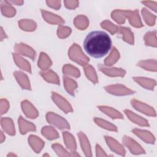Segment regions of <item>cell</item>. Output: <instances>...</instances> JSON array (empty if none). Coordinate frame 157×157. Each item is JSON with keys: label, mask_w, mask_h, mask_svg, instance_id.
<instances>
[{"label": "cell", "mask_w": 157, "mask_h": 157, "mask_svg": "<svg viewBox=\"0 0 157 157\" xmlns=\"http://www.w3.org/2000/svg\"><path fill=\"white\" fill-rule=\"evenodd\" d=\"M13 58L15 63L20 68L29 73H31V66L27 60L22 58L17 53H13Z\"/></svg>", "instance_id": "obj_22"}, {"label": "cell", "mask_w": 157, "mask_h": 157, "mask_svg": "<svg viewBox=\"0 0 157 157\" xmlns=\"http://www.w3.org/2000/svg\"><path fill=\"white\" fill-rule=\"evenodd\" d=\"M13 75L15 77L18 84L26 90H31L30 82L28 76L21 71H15L13 72Z\"/></svg>", "instance_id": "obj_15"}, {"label": "cell", "mask_w": 157, "mask_h": 157, "mask_svg": "<svg viewBox=\"0 0 157 157\" xmlns=\"http://www.w3.org/2000/svg\"><path fill=\"white\" fill-rule=\"evenodd\" d=\"M124 113L128 118L132 122L139 124L141 126H149L148 122L145 118L136 115L129 110H124Z\"/></svg>", "instance_id": "obj_17"}, {"label": "cell", "mask_w": 157, "mask_h": 157, "mask_svg": "<svg viewBox=\"0 0 157 157\" xmlns=\"http://www.w3.org/2000/svg\"><path fill=\"white\" fill-rule=\"evenodd\" d=\"M14 50L17 54L29 57L32 59H34L36 56V52L29 46L25 44H17L14 46Z\"/></svg>", "instance_id": "obj_9"}, {"label": "cell", "mask_w": 157, "mask_h": 157, "mask_svg": "<svg viewBox=\"0 0 157 157\" xmlns=\"http://www.w3.org/2000/svg\"><path fill=\"white\" fill-rule=\"evenodd\" d=\"M101 26L102 28L106 29L112 34H114L118 32L119 26H116L115 25L113 24L111 21L109 20H104L101 23Z\"/></svg>", "instance_id": "obj_40"}, {"label": "cell", "mask_w": 157, "mask_h": 157, "mask_svg": "<svg viewBox=\"0 0 157 157\" xmlns=\"http://www.w3.org/2000/svg\"><path fill=\"white\" fill-rule=\"evenodd\" d=\"M118 32L122 34L123 39L125 42L129 43L131 45H133L134 43V36L133 33L131 29L128 28L119 26Z\"/></svg>", "instance_id": "obj_27"}, {"label": "cell", "mask_w": 157, "mask_h": 157, "mask_svg": "<svg viewBox=\"0 0 157 157\" xmlns=\"http://www.w3.org/2000/svg\"><path fill=\"white\" fill-rule=\"evenodd\" d=\"M63 81L66 90L67 91L69 94H70L72 96H74V91L77 87V82L74 80L67 77H64Z\"/></svg>", "instance_id": "obj_30"}, {"label": "cell", "mask_w": 157, "mask_h": 157, "mask_svg": "<svg viewBox=\"0 0 157 157\" xmlns=\"http://www.w3.org/2000/svg\"><path fill=\"white\" fill-rule=\"evenodd\" d=\"M120 58V53L115 47L113 48L109 56L104 60V64L106 66H112L115 64Z\"/></svg>", "instance_id": "obj_35"}, {"label": "cell", "mask_w": 157, "mask_h": 157, "mask_svg": "<svg viewBox=\"0 0 157 157\" xmlns=\"http://www.w3.org/2000/svg\"><path fill=\"white\" fill-rule=\"evenodd\" d=\"M78 136L79 137V140L80 142V145L82 148L83 151L84 152L85 156H91V150L90 145L89 143V140L85 134L82 132H80L78 133Z\"/></svg>", "instance_id": "obj_20"}, {"label": "cell", "mask_w": 157, "mask_h": 157, "mask_svg": "<svg viewBox=\"0 0 157 157\" xmlns=\"http://www.w3.org/2000/svg\"><path fill=\"white\" fill-rule=\"evenodd\" d=\"M52 148L55 151L56 154L59 156H71L63 147L61 145L58 144H54L52 145Z\"/></svg>", "instance_id": "obj_42"}, {"label": "cell", "mask_w": 157, "mask_h": 157, "mask_svg": "<svg viewBox=\"0 0 157 157\" xmlns=\"http://www.w3.org/2000/svg\"><path fill=\"white\" fill-rule=\"evenodd\" d=\"M19 27L26 31H34L37 27V24L35 21L32 20L23 19L18 21Z\"/></svg>", "instance_id": "obj_29"}, {"label": "cell", "mask_w": 157, "mask_h": 157, "mask_svg": "<svg viewBox=\"0 0 157 157\" xmlns=\"http://www.w3.org/2000/svg\"><path fill=\"white\" fill-rule=\"evenodd\" d=\"M94 122L99 126H101V128L105 129L107 130H109V131H115L117 132V128L115 125L112 124L111 123L105 120H102L101 118H94Z\"/></svg>", "instance_id": "obj_36"}, {"label": "cell", "mask_w": 157, "mask_h": 157, "mask_svg": "<svg viewBox=\"0 0 157 157\" xmlns=\"http://www.w3.org/2000/svg\"><path fill=\"white\" fill-rule=\"evenodd\" d=\"M46 118L49 123L55 126L59 129L70 128L68 122L64 118L53 112H48L46 115Z\"/></svg>", "instance_id": "obj_4"}, {"label": "cell", "mask_w": 157, "mask_h": 157, "mask_svg": "<svg viewBox=\"0 0 157 157\" xmlns=\"http://www.w3.org/2000/svg\"><path fill=\"white\" fill-rule=\"evenodd\" d=\"M41 13L44 19L48 23L53 25H62L64 23V20L61 17L52 12L41 9Z\"/></svg>", "instance_id": "obj_13"}, {"label": "cell", "mask_w": 157, "mask_h": 157, "mask_svg": "<svg viewBox=\"0 0 157 157\" xmlns=\"http://www.w3.org/2000/svg\"><path fill=\"white\" fill-rule=\"evenodd\" d=\"M29 144L36 153H39L44 146V141L37 136L31 135L28 138Z\"/></svg>", "instance_id": "obj_18"}, {"label": "cell", "mask_w": 157, "mask_h": 157, "mask_svg": "<svg viewBox=\"0 0 157 157\" xmlns=\"http://www.w3.org/2000/svg\"><path fill=\"white\" fill-rule=\"evenodd\" d=\"M42 134L49 140L56 139L59 137L58 132L51 126H45L42 129Z\"/></svg>", "instance_id": "obj_33"}, {"label": "cell", "mask_w": 157, "mask_h": 157, "mask_svg": "<svg viewBox=\"0 0 157 157\" xmlns=\"http://www.w3.org/2000/svg\"><path fill=\"white\" fill-rule=\"evenodd\" d=\"M112 18L118 23L123 24L125 21L126 18H129L131 25L136 28H140L143 26V23L139 15L138 10L134 11L115 10L112 12Z\"/></svg>", "instance_id": "obj_2"}, {"label": "cell", "mask_w": 157, "mask_h": 157, "mask_svg": "<svg viewBox=\"0 0 157 157\" xmlns=\"http://www.w3.org/2000/svg\"><path fill=\"white\" fill-rule=\"evenodd\" d=\"M1 124L3 130L9 135L15 134V130L13 122L10 118H1Z\"/></svg>", "instance_id": "obj_21"}, {"label": "cell", "mask_w": 157, "mask_h": 157, "mask_svg": "<svg viewBox=\"0 0 157 157\" xmlns=\"http://www.w3.org/2000/svg\"><path fill=\"white\" fill-rule=\"evenodd\" d=\"M131 105L134 107L135 109L151 117L156 116V112L154 109L144 102H140L136 99H132L131 101Z\"/></svg>", "instance_id": "obj_8"}, {"label": "cell", "mask_w": 157, "mask_h": 157, "mask_svg": "<svg viewBox=\"0 0 157 157\" xmlns=\"http://www.w3.org/2000/svg\"><path fill=\"white\" fill-rule=\"evenodd\" d=\"M144 40L146 45L156 47V31H149L144 36Z\"/></svg>", "instance_id": "obj_39"}, {"label": "cell", "mask_w": 157, "mask_h": 157, "mask_svg": "<svg viewBox=\"0 0 157 157\" xmlns=\"http://www.w3.org/2000/svg\"><path fill=\"white\" fill-rule=\"evenodd\" d=\"M63 72L64 75H70L78 78L80 75V72L79 70L71 64H66L63 67Z\"/></svg>", "instance_id": "obj_37"}, {"label": "cell", "mask_w": 157, "mask_h": 157, "mask_svg": "<svg viewBox=\"0 0 157 157\" xmlns=\"http://www.w3.org/2000/svg\"><path fill=\"white\" fill-rule=\"evenodd\" d=\"M64 4L66 8L69 9H74L78 7L79 4V2L78 1L72 0V1H64Z\"/></svg>", "instance_id": "obj_43"}, {"label": "cell", "mask_w": 157, "mask_h": 157, "mask_svg": "<svg viewBox=\"0 0 157 157\" xmlns=\"http://www.w3.org/2000/svg\"><path fill=\"white\" fill-rule=\"evenodd\" d=\"M71 33V29L67 26H59L58 28L57 35L61 39H64L68 37Z\"/></svg>", "instance_id": "obj_41"}, {"label": "cell", "mask_w": 157, "mask_h": 157, "mask_svg": "<svg viewBox=\"0 0 157 157\" xmlns=\"http://www.w3.org/2000/svg\"><path fill=\"white\" fill-rule=\"evenodd\" d=\"M52 62L49 56L45 53L41 52L38 60V66L42 70L48 69L52 65Z\"/></svg>", "instance_id": "obj_28"}, {"label": "cell", "mask_w": 157, "mask_h": 157, "mask_svg": "<svg viewBox=\"0 0 157 157\" xmlns=\"http://www.w3.org/2000/svg\"><path fill=\"white\" fill-rule=\"evenodd\" d=\"M74 23L77 28L80 30H84L88 27L89 24V21L86 17L80 15L77 16L75 18L74 20Z\"/></svg>", "instance_id": "obj_32"}, {"label": "cell", "mask_w": 157, "mask_h": 157, "mask_svg": "<svg viewBox=\"0 0 157 157\" xmlns=\"http://www.w3.org/2000/svg\"><path fill=\"white\" fill-rule=\"evenodd\" d=\"M52 98L53 101L55 102L58 107H59V109H61L66 113L73 111L72 108L69 102L61 95L57 94L55 92H52Z\"/></svg>", "instance_id": "obj_7"}, {"label": "cell", "mask_w": 157, "mask_h": 157, "mask_svg": "<svg viewBox=\"0 0 157 157\" xmlns=\"http://www.w3.org/2000/svg\"><path fill=\"white\" fill-rule=\"evenodd\" d=\"M104 88L108 93L116 96L130 95L135 93V91L130 90L129 88L121 84L109 85L105 86Z\"/></svg>", "instance_id": "obj_5"}, {"label": "cell", "mask_w": 157, "mask_h": 157, "mask_svg": "<svg viewBox=\"0 0 157 157\" xmlns=\"http://www.w3.org/2000/svg\"><path fill=\"white\" fill-rule=\"evenodd\" d=\"M0 105H1V114L3 115L4 113H6L7 111L9 109V102L4 99H1L0 102Z\"/></svg>", "instance_id": "obj_44"}, {"label": "cell", "mask_w": 157, "mask_h": 157, "mask_svg": "<svg viewBox=\"0 0 157 157\" xmlns=\"http://www.w3.org/2000/svg\"><path fill=\"white\" fill-rule=\"evenodd\" d=\"M8 2L12 5H17V6H21L23 4V1L21 0H13V1H7Z\"/></svg>", "instance_id": "obj_48"}, {"label": "cell", "mask_w": 157, "mask_h": 157, "mask_svg": "<svg viewBox=\"0 0 157 157\" xmlns=\"http://www.w3.org/2000/svg\"><path fill=\"white\" fill-rule=\"evenodd\" d=\"M105 140L112 151L121 156H125L126 151L124 147L115 139L109 136H105Z\"/></svg>", "instance_id": "obj_11"}, {"label": "cell", "mask_w": 157, "mask_h": 157, "mask_svg": "<svg viewBox=\"0 0 157 157\" xmlns=\"http://www.w3.org/2000/svg\"><path fill=\"white\" fill-rule=\"evenodd\" d=\"M7 156H16L17 155H15V154H13V153H9V154H8Z\"/></svg>", "instance_id": "obj_51"}, {"label": "cell", "mask_w": 157, "mask_h": 157, "mask_svg": "<svg viewBox=\"0 0 157 157\" xmlns=\"http://www.w3.org/2000/svg\"><path fill=\"white\" fill-rule=\"evenodd\" d=\"M1 9L2 13L7 17H12L16 13L15 8L8 2L7 1H2L1 2Z\"/></svg>", "instance_id": "obj_24"}, {"label": "cell", "mask_w": 157, "mask_h": 157, "mask_svg": "<svg viewBox=\"0 0 157 157\" xmlns=\"http://www.w3.org/2000/svg\"><path fill=\"white\" fill-rule=\"evenodd\" d=\"M132 131L134 134H135L146 143L154 144L155 141V138L154 136L148 131L141 130L139 129H134Z\"/></svg>", "instance_id": "obj_14"}, {"label": "cell", "mask_w": 157, "mask_h": 157, "mask_svg": "<svg viewBox=\"0 0 157 157\" xmlns=\"http://www.w3.org/2000/svg\"><path fill=\"white\" fill-rule=\"evenodd\" d=\"M98 107L101 111H102L105 114L109 116L110 118L113 119L123 118V115L120 112H118V110H115L113 108L105 106V105H101V106H98Z\"/></svg>", "instance_id": "obj_23"}, {"label": "cell", "mask_w": 157, "mask_h": 157, "mask_svg": "<svg viewBox=\"0 0 157 157\" xmlns=\"http://www.w3.org/2000/svg\"><path fill=\"white\" fill-rule=\"evenodd\" d=\"M50 156V155H47V154H45V155H44V156Z\"/></svg>", "instance_id": "obj_52"}, {"label": "cell", "mask_w": 157, "mask_h": 157, "mask_svg": "<svg viewBox=\"0 0 157 157\" xmlns=\"http://www.w3.org/2000/svg\"><path fill=\"white\" fill-rule=\"evenodd\" d=\"M141 2L142 4H144V5H145L146 6L148 7L151 10H153L155 12H156V9H157V2H156L146 1H142Z\"/></svg>", "instance_id": "obj_46"}, {"label": "cell", "mask_w": 157, "mask_h": 157, "mask_svg": "<svg viewBox=\"0 0 157 157\" xmlns=\"http://www.w3.org/2000/svg\"><path fill=\"white\" fill-rule=\"evenodd\" d=\"M63 139L66 147L69 150H70L71 152L75 151L77 148V145H76L75 139L74 138L73 136L67 131L63 132Z\"/></svg>", "instance_id": "obj_25"}, {"label": "cell", "mask_w": 157, "mask_h": 157, "mask_svg": "<svg viewBox=\"0 0 157 157\" xmlns=\"http://www.w3.org/2000/svg\"><path fill=\"white\" fill-rule=\"evenodd\" d=\"M96 156H107L104 151L102 149V148L100 147L99 145L97 144L96 146Z\"/></svg>", "instance_id": "obj_47"}, {"label": "cell", "mask_w": 157, "mask_h": 157, "mask_svg": "<svg viewBox=\"0 0 157 157\" xmlns=\"http://www.w3.org/2000/svg\"><path fill=\"white\" fill-rule=\"evenodd\" d=\"M40 75L47 82L55 83V84H59V77L57 74L52 70H48L47 71H42L40 72Z\"/></svg>", "instance_id": "obj_26"}, {"label": "cell", "mask_w": 157, "mask_h": 157, "mask_svg": "<svg viewBox=\"0 0 157 157\" xmlns=\"http://www.w3.org/2000/svg\"><path fill=\"white\" fill-rule=\"evenodd\" d=\"M68 55L71 60L82 66L86 65L90 61L89 58L84 54L80 46L76 44H74L70 47Z\"/></svg>", "instance_id": "obj_3"}, {"label": "cell", "mask_w": 157, "mask_h": 157, "mask_svg": "<svg viewBox=\"0 0 157 157\" xmlns=\"http://www.w3.org/2000/svg\"><path fill=\"white\" fill-rule=\"evenodd\" d=\"M137 65L144 69L156 72L157 70L156 67V59H148V60H142L137 63Z\"/></svg>", "instance_id": "obj_31"}, {"label": "cell", "mask_w": 157, "mask_h": 157, "mask_svg": "<svg viewBox=\"0 0 157 157\" xmlns=\"http://www.w3.org/2000/svg\"><path fill=\"white\" fill-rule=\"evenodd\" d=\"M47 4L48 6L55 9L56 10H58L61 7V1H46Z\"/></svg>", "instance_id": "obj_45"}, {"label": "cell", "mask_w": 157, "mask_h": 157, "mask_svg": "<svg viewBox=\"0 0 157 157\" xmlns=\"http://www.w3.org/2000/svg\"><path fill=\"white\" fill-rule=\"evenodd\" d=\"M83 69H84L85 75L88 78V79H89L90 81H91L94 83H98V76L93 66L90 64H86L84 66Z\"/></svg>", "instance_id": "obj_34"}, {"label": "cell", "mask_w": 157, "mask_h": 157, "mask_svg": "<svg viewBox=\"0 0 157 157\" xmlns=\"http://www.w3.org/2000/svg\"><path fill=\"white\" fill-rule=\"evenodd\" d=\"M122 141L123 144L129 148L131 153L135 155L145 153V150L142 147L131 137L124 136L122 139Z\"/></svg>", "instance_id": "obj_6"}, {"label": "cell", "mask_w": 157, "mask_h": 157, "mask_svg": "<svg viewBox=\"0 0 157 157\" xmlns=\"http://www.w3.org/2000/svg\"><path fill=\"white\" fill-rule=\"evenodd\" d=\"M18 125L19 130L21 134H25L28 131H36V126L26 120H25L22 117H20L18 118Z\"/></svg>", "instance_id": "obj_16"}, {"label": "cell", "mask_w": 157, "mask_h": 157, "mask_svg": "<svg viewBox=\"0 0 157 157\" xmlns=\"http://www.w3.org/2000/svg\"><path fill=\"white\" fill-rule=\"evenodd\" d=\"M1 40L2 41L4 40V39L7 38V36L6 34V33L4 32V30L2 29V28H1Z\"/></svg>", "instance_id": "obj_49"}, {"label": "cell", "mask_w": 157, "mask_h": 157, "mask_svg": "<svg viewBox=\"0 0 157 157\" xmlns=\"http://www.w3.org/2000/svg\"><path fill=\"white\" fill-rule=\"evenodd\" d=\"M1 143H2V142H3L4 140L5 139V137L4 136L2 132H1Z\"/></svg>", "instance_id": "obj_50"}, {"label": "cell", "mask_w": 157, "mask_h": 157, "mask_svg": "<svg viewBox=\"0 0 157 157\" xmlns=\"http://www.w3.org/2000/svg\"><path fill=\"white\" fill-rule=\"evenodd\" d=\"M133 80L139 83L140 85L143 86L144 88L148 90H153L154 87L156 85V80L153 79H151L149 78L141 77H136L133 78Z\"/></svg>", "instance_id": "obj_19"}, {"label": "cell", "mask_w": 157, "mask_h": 157, "mask_svg": "<svg viewBox=\"0 0 157 157\" xmlns=\"http://www.w3.org/2000/svg\"><path fill=\"white\" fill-rule=\"evenodd\" d=\"M142 15L145 23L149 26H153L155 23L156 17L152 14L147 9L143 8L142 10Z\"/></svg>", "instance_id": "obj_38"}, {"label": "cell", "mask_w": 157, "mask_h": 157, "mask_svg": "<svg viewBox=\"0 0 157 157\" xmlns=\"http://www.w3.org/2000/svg\"><path fill=\"white\" fill-rule=\"evenodd\" d=\"M98 67L101 72L110 77H124L126 74V71L122 68L107 67L102 64H99Z\"/></svg>", "instance_id": "obj_10"}, {"label": "cell", "mask_w": 157, "mask_h": 157, "mask_svg": "<svg viewBox=\"0 0 157 157\" xmlns=\"http://www.w3.org/2000/svg\"><path fill=\"white\" fill-rule=\"evenodd\" d=\"M83 47L89 55L99 58L109 52L112 47V40L108 34L104 31H94L85 37Z\"/></svg>", "instance_id": "obj_1"}, {"label": "cell", "mask_w": 157, "mask_h": 157, "mask_svg": "<svg viewBox=\"0 0 157 157\" xmlns=\"http://www.w3.org/2000/svg\"><path fill=\"white\" fill-rule=\"evenodd\" d=\"M21 108L25 115L29 118H36L38 116V111L33 104L27 100L21 102Z\"/></svg>", "instance_id": "obj_12"}]
</instances>
